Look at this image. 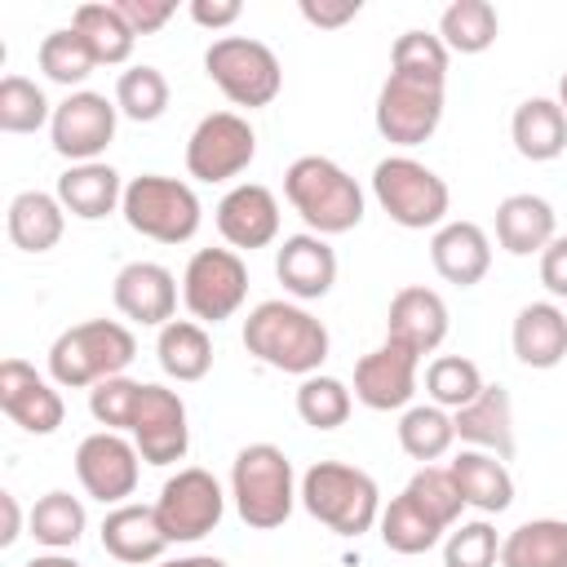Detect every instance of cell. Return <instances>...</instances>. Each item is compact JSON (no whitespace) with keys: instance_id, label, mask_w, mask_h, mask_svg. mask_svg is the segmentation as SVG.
I'll return each mask as SVG.
<instances>
[{"instance_id":"1","label":"cell","mask_w":567,"mask_h":567,"mask_svg":"<svg viewBox=\"0 0 567 567\" xmlns=\"http://www.w3.org/2000/svg\"><path fill=\"white\" fill-rule=\"evenodd\" d=\"M328 328L292 306V301H261L248 310L244 319V350L252 359H261L266 368H279V372H292V377H315L319 363L328 359Z\"/></svg>"},{"instance_id":"2","label":"cell","mask_w":567,"mask_h":567,"mask_svg":"<svg viewBox=\"0 0 567 567\" xmlns=\"http://www.w3.org/2000/svg\"><path fill=\"white\" fill-rule=\"evenodd\" d=\"M284 195L310 235H346L363 221V190L359 182L328 155H297L284 173Z\"/></svg>"},{"instance_id":"3","label":"cell","mask_w":567,"mask_h":567,"mask_svg":"<svg viewBox=\"0 0 567 567\" xmlns=\"http://www.w3.org/2000/svg\"><path fill=\"white\" fill-rule=\"evenodd\" d=\"M137 359V341L115 319H89L49 346V377L66 390H93L106 377H124V368Z\"/></svg>"},{"instance_id":"4","label":"cell","mask_w":567,"mask_h":567,"mask_svg":"<svg viewBox=\"0 0 567 567\" xmlns=\"http://www.w3.org/2000/svg\"><path fill=\"white\" fill-rule=\"evenodd\" d=\"M301 505L337 536H363L381 518V492L372 474L346 461H315L301 474Z\"/></svg>"},{"instance_id":"5","label":"cell","mask_w":567,"mask_h":567,"mask_svg":"<svg viewBox=\"0 0 567 567\" xmlns=\"http://www.w3.org/2000/svg\"><path fill=\"white\" fill-rule=\"evenodd\" d=\"M230 496H235V509L248 527H257V532L284 527L297 496H301L297 478H292V461L284 456V447H275V443L239 447V456L230 465Z\"/></svg>"},{"instance_id":"6","label":"cell","mask_w":567,"mask_h":567,"mask_svg":"<svg viewBox=\"0 0 567 567\" xmlns=\"http://www.w3.org/2000/svg\"><path fill=\"white\" fill-rule=\"evenodd\" d=\"M128 230H137L142 239L155 244H186L199 230V195L164 173H142L133 182H124V204H120Z\"/></svg>"},{"instance_id":"7","label":"cell","mask_w":567,"mask_h":567,"mask_svg":"<svg viewBox=\"0 0 567 567\" xmlns=\"http://www.w3.org/2000/svg\"><path fill=\"white\" fill-rule=\"evenodd\" d=\"M372 195L385 208V217L394 226H403V230L443 226L447 204H452L447 182L434 168H425L421 159H412V155H385L372 168Z\"/></svg>"},{"instance_id":"8","label":"cell","mask_w":567,"mask_h":567,"mask_svg":"<svg viewBox=\"0 0 567 567\" xmlns=\"http://www.w3.org/2000/svg\"><path fill=\"white\" fill-rule=\"evenodd\" d=\"M204 71L208 80L235 102V106H270L284 89V66L275 58L270 44L252 40V35H221L208 44L204 53Z\"/></svg>"},{"instance_id":"9","label":"cell","mask_w":567,"mask_h":567,"mask_svg":"<svg viewBox=\"0 0 567 567\" xmlns=\"http://www.w3.org/2000/svg\"><path fill=\"white\" fill-rule=\"evenodd\" d=\"M248 297V266L235 248H199L182 270V301L195 323L230 319Z\"/></svg>"},{"instance_id":"10","label":"cell","mask_w":567,"mask_h":567,"mask_svg":"<svg viewBox=\"0 0 567 567\" xmlns=\"http://www.w3.org/2000/svg\"><path fill=\"white\" fill-rule=\"evenodd\" d=\"M377 133L394 146H421L434 137L439 120H443V84L434 80H416V75H394L381 84L377 93Z\"/></svg>"},{"instance_id":"11","label":"cell","mask_w":567,"mask_h":567,"mask_svg":"<svg viewBox=\"0 0 567 567\" xmlns=\"http://www.w3.org/2000/svg\"><path fill=\"white\" fill-rule=\"evenodd\" d=\"M155 514H159V527L164 536L177 545H190L199 536H208L221 514H226V496H221V483L199 470V465H186L177 470L164 487H159V501H155Z\"/></svg>"},{"instance_id":"12","label":"cell","mask_w":567,"mask_h":567,"mask_svg":"<svg viewBox=\"0 0 567 567\" xmlns=\"http://www.w3.org/2000/svg\"><path fill=\"white\" fill-rule=\"evenodd\" d=\"M257 155V133L235 111H213L195 124L186 142V173L195 182H230L239 177Z\"/></svg>"},{"instance_id":"13","label":"cell","mask_w":567,"mask_h":567,"mask_svg":"<svg viewBox=\"0 0 567 567\" xmlns=\"http://www.w3.org/2000/svg\"><path fill=\"white\" fill-rule=\"evenodd\" d=\"M115 120H120V106L106 93L75 89L53 106V120H49L53 151L71 164H93L115 142Z\"/></svg>"},{"instance_id":"14","label":"cell","mask_w":567,"mask_h":567,"mask_svg":"<svg viewBox=\"0 0 567 567\" xmlns=\"http://www.w3.org/2000/svg\"><path fill=\"white\" fill-rule=\"evenodd\" d=\"M137 474H142V452L133 447V439H124L115 430H97V434L80 439L75 478L93 501L124 505L137 492Z\"/></svg>"},{"instance_id":"15","label":"cell","mask_w":567,"mask_h":567,"mask_svg":"<svg viewBox=\"0 0 567 567\" xmlns=\"http://www.w3.org/2000/svg\"><path fill=\"white\" fill-rule=\"evenodd\" d=\"M128 439H133V447L142 452L146 465H173V461H182L186 447H190V425H186L182 394L168 390V385H146L142 381Z\"/></svg>"},{"instance_id":"16","label":"cell","mask_w":567,"mask_h":567,"mask_svg":"<svg viewBox=\"0 0 567 567\" xmlns=\"http://www.w3.org/2000/svg\"><path fill=\"white\" fill-rule=\"evenodd\" d=\"M0 408L27 434H53L66 416L53 381H44L27 359H13V354L0 363Z\"/></svg>"},{"instance_id":"17","label":"cell","mask_w":567,"mask_h":567,"mask_svg":"<svg viewBox=\"0 0 567 567\" xmlns=\"http://www.w3.org/2000/svg\"><path fill=\"white\" fill-rule=\"evenodd\" d=\"M416 354L385 341L354 363V399L372 412H399L416 394Z\"/></svg>"},{"instance_id":"18","label":"cell","mask_w":567,"mask_h":567,"mask_svg":"<svg viewBox=\"0 0 567 567\" xmlns=\"http://www.w3.org/2000/svg\"><path fill=\"white\" fill-rule=\"evenodd\" d=\"M217 230L230 248H266L279 235V199L261 182H239L217 204Z\"/></svg>"},{"instance_id":"19","label":"cell","mask_w":567,"mask_h":567,"mask_svg":"<svg viewBox=\"0 0 567 567\" xmlns=\"http://www.w3.org/2000/svg\"><path fill=\"white\" fill-rule=\"evenodd\" d=\"M443 337H447V301L425 284L399 288L390 301V315H385V341H394L421 359V354L439 350Z\"/></svg>"},{"instance_id":"20","label":"cell","mask_w":567,"mask_h":567,"mask_svg":"<svg viewBox=\"0 0 567 567\" xmlns=\"http://www.w3.org/2000/svg\"><path fill=\"white\" fill-rule=\"evenodd\" d=\"M111 297H115V310L124 319L146 323V328H164V323H173V310H177V279L159 261H128L115 275Z\"/></svg>"},{"instance_id":"21","label":"cell","mask_w":567,"mask_h":567,"mask_svg":"<svg viewBox=\"0 0 567 567\" xmlns=\"http://www.w3.org/2000/svg\"><path fill=\"white\" fill-rule=\"evenodd\" d=\"M275 275L284 284V292L301 297V301H319L332 292L337 284V252L328 248L323 235H288L275 252Z\"/></svg>"},{"instance_id":"22","label":"cell","mask_w":567,"mask_h":567,"mask_svg":"<svg viewBox=\"0 0 567 567\" xmlns=\"http://www.w3.org/2000/svg\"><path fill=\"white\" fill-rule=\"evenodd\" d=\"M430 261L447 284L474 288L492 270V239L478 221H443L430 239Z\"/></svg>"},{"instance_id":"23","label":"cell","mask_w":567,"mask_h":567,"mask_svg":"<svg viewBox=\"0 0 567 567\" xmlns=\"http://www.w3.org/2000/svg\"><path fill=\"white\" fill-rule=\"evenodd\" d=\"M168 545H173V540L164 536L155 505H133V501H124V505H115V509L102 518V549H106L111 558H120V563H133V567L159 563V554H164Z\"/></svg>"},{"instance_id":"24","label":"cell","mask_w":567,"mask_h":567,"mask_svg":"<svg viewBox=\"0 0 567 567\" xmlns=\"http://www.w3.org/2000/svg\"><path fill=\"white\" fill-rule=\"evenodd\" d=\"M452 425H456L461 443H470L478 452H492L501 461L514 456V403H509L505 385H483V394L474 403L452 412Z\"/></svg>"},{"instance_id":"25","label":"cell","mask_w":567,"mask_h":567,"mask_svg":"<svg viewBox=\"0 0 567 567\" xmlns=\"http://www.w3.org/2000/svg\"><path fill=\"white\" fill-rule=\"evenodd\" d=\"M58 204L80 217V221H102L106 213H115L124 204V182L111 164L93 159V164H71L58 177Z\"/></svg>"},{"instance_id":"26","label":"cell","mask_w":567,"mask_h":567,"mask_svg":"<svg viewBox=\"0 0 567 567\" xmlns=\"http://www.w3.org/2000/svg\"><path fill=\"white\" fill-rule=\"evenodd\" d=\"M514 354L527 368H558L567 359V315L554 301H532L514 315Z\"/></svg>"},{"instance_id":"27","label":"cell","mask_w":567,"mask_h":567,"mask_svg":"<svg viewBox=\"0 0 567 567\" xmlns=\"http://www.w3.org/2000/svg\"><path fill=\"white\" fill-rule=\"evenodd\" d=\"M554 208L549 199L540 195H505L496 204V239L505 252L514 257H532V252H545L554 244Z\"/></svg>"},{"instance_id":"28","label":"cell","mask_w":567,"mask_h":567,"mask_svg":"<svg viewBox=\"0 0 567 567\" xmlns=\"http://www.w3.org/2000/svg\"><path fill=\"white\" fill-rule=\"evenodd\" d=\"M447 470H452L465 505H474L483 514H501V509L514 505V478H509V470H505L501 456L478 452V447H465V452L452 456Z\"/></svg>"},{"instance_id":"29","label":"cell","mask_w":567,"mask_h":567,"mask_svg":"<svg viewBox=\"0 0 567 567\" xmlns=\"http://www.w3.org/2000/svg\"><path fill=\"white\" fill-rule=\"evenodd\" d=\"M509 133H514V151L523 159H532V164L558 159L567 151V111L554 97H527L514 111Z\"/></svg>"},{"instance_id":"30","label":"cell","mask_w":567,"mask_h":567,"mask_svg":"<svg viewBox=\"0 0 567 567\" xmlns=\"http://www.w3.org/2000/svg\"><path fill=\"white\" fill-rule=\"evenodd\" d=\"M9 239L13 248L22 252H49L62 230H66V208L58 204V195H44V190H22L9 199Z\"/></svg>"},{"instance_id":"31","label":"cell","mask_w":567,"mask_h":567,"mask_svg":"<svg viewBox=\"0 0 567 567\" xmlns=\"http://www.w3.org/2000/svg\"><path fill=\"white\" fill-rule=\"evenodd\" d=\"M71 27L84 35V44L93 49L97 66H120V62L133 58L137 35H133V27L120 18L115 4H106V0H89V4H80V9L71 13Z\"/></svg>"},{"instance_id":"32","label":"cell","mask_w":567,"mask_h":567,"mask_svg":"<svg viewBox=\"0 0 567 567\" xmlns=\"http://www.w3.org/2000/svg\"><path fill=\"white\" fill-rule=\"evenodd\" d=\"M155 354H159V368L173 381H204L208 368H213V341H208L204 323H195V319L164 323L159 341H155Z\"/></svg>"},{"instance_id":"33","label":"cell","mask_w":567,"mask_h":567,"mask_svg":"<svg viewBox=\"0 0 567 567\" xmlns=\"http://www.w3.org/2000/svg\"><path fill=\"white\" fill-rule=\"evenodd\" d=\"M501 567H567V523L532 518L501 540Z\"/></svg>"},{"instance_id":"34","label":"cell","mask_w":567,"mask_h":567,"mask_svg":"<svg viewBox=\"0 0 567 567\" xmlns=\"http://www.w3.org/2000/svg\"><path fill=\"white\" fill-rule=\"evenodd\" d=\"M456 443V425H452V412L439 408V403H416V408H403L399 416V447L421 461V465H434L439 456H447Z\"/></svg>"},{"instance_id":"35","label":"cell","mask_w":567,"mask_h":567,"mask_svg":"<svg viewBox=\"0 0 567 567\" xmlns=\"http://www.w3.org/2000/svg\"><path fill=\"white\" fill-rule=\"evenodd\" d=\"M377 527H381L385 549H394V554H425V549H434L439 536L447 532V527H443L434 514H425L408 492H399V496L381 509Z\"/></svg>"},{"instance_id":"36","label":"cell","mask_w":567,"mask_h":567,"mask_svg":"<svg viewBox=\"0 0 567 567\" xmlns=\"http://www.w3.org/2000/svg\"><path fill=\"white\" fill-rule=\"evenodd\" d=\"M501 35V18L487 0H452L439 18V40L447 53H487Z\"/></svg>"},{"instance_id":"37","label":"cell","mask_w":567,"mask_h":567,"mask_svg":"<svg viewBox=\"0 0 567 567\" xmlns=\"http://www.w3.org/2000/svg\"><path fill=\"white\" fill-rule=\"evenodd\" d=\"M27 523H31V536L44 549H71L84 536V505L71 492H44L31 505Z\"/></svg>"},{"instance_id":"38","label":"cell","mask_w":567,"mask_h":567,"mask_svg":"<svg viewBox=\"0 0 567 567\" xmlns=\"http://www.w3.org/2000/svg\"><path fill=\"white\" fill-rule=\"evenodd\" d=\"M35 62H40V71H44L53 84H66V89H71V84H84V80L93 75V66H97L93 49L84 44V35H80L75 27L49 31V35L40 40Z\"/></svg>"},{"instance_id":"39","label":"cell","mask_w":567,"mask_h":567,"mask_svg":"<svg viewBox=\"0 0 567 567\" xmlns=\"http://www.w3.org/2000/svg\"><path fill=\"white\" fill-rule=\"evenodd\" d=\"M483 372H478V363L474 359H465V354H439L430 368H425V390H430V399L439 403V408H452V412H461L465 403H474L478 394H483Z\"/></svg>"},{"instance_id":"40","label":"cell","mask_w":567,"mask_h":567,"mask_svg":"<svg viewBox=\"0 0 567 567\" xmlns=\"http://www.w3.org/2000/svg\"><path fill=\"white\" fill-rule=\"evenodd\" d=\"M115 106L120 115L137 120V124H151L168 111V80L159 66H128L120 80H115Z\"/></svg>"},{"instance_id":"41","label":"cell","mask_w":567,"mask_h":567,"mask_svg":"<svg viewBox=\"0 0 567 567\" xmlns=\"http://www.w3.org/2000/svg\"><path fill=\"white\" fill-rule=\"evenodd\" d=\"M350 408H354V399H350L346 381L323 377V372L301 377V385H297V416H301L306 425H315V430H337V425L350 421Z\"/></svg>"},{"instance_id":"42","label":"cell","mask_w":567,"mask_h":567,"mask_svg":"<svg viewBox=\"0 0 567 567\" xmlns=\"http://www.w3.org/2000/svg\"><path fill=\"white\" fill-rule=\"evenodd\" d=\"M447 44L430 31H403L390 49V71L394 75H416V80H434L447 84Z\"/></svg>"},{"instance_id":"43","label":"cell","mask_w":567,"mask_h":567,"mask_svg":"<svg viewBox=\"0 0 567 567\" xmlns=\"http://www.w3.org/2000/svg\"><path fill=\"white\" fill-rule=\"evenodd\" d=\"M49 120H53V111H49V97L35 80H27V75L0 80V128L4 133H35Z\"/></svg>"},{"instance_id":"44","label":"cell","mask_w":567,"mask_h":567,"mask_svg":"<svg viewBox=\"0 0 567 567\" xmlns=\"http://www.w3.org/2000/svg\"><path fill=\"white\" fill-rule=\"evenodd\" d=\"M403 492H408L425 514H434L443 527H456V518H461V509H465L461 487H456V478H452L447 465H421V470L408 478Z\"/></svg>"},{"instance_id":"45","label":"cell","mask_w":567,"mask_h":567,"mask_svg":"<svg viewBox=\"0 0 567 567\" xmlns=\"http://www.w3.org/2000/svg\"><path fill=\"white\" fill-rule=\"evenodd\" d=\"M496 558H501V540L496 527L483 518L452 527L443 540V567H496Z\"/></svg>"},{"instance_id":"46","label":"cell","mask_w":567,"mask_h":567,"mask_svg":"<svg viewBox=\"0 0 567 567\" xmlns=\"http://www.w3.org/2000/svg\"><path fill=\"white\" fill-rule=\"evenodd\" d=\"M137 394H142V381H128V377H106L89 390V412L102 430H128L133 425V412H137Z\"/></svg>"},{"instance_id":"47","label":"cell","mask_w":567,"mask_h":567,"mask_svg":"<svg viewBox=\"0 0 567 567\" xmlns=\"http://www.w3.org/2000/svg\"><path fill=\"white\" fill-rule=\"evenodd\" d=\"M115 9H120V18L133 27V35H151V31H159V27L177 13L173 0H115Z\"/></svg>"},{"instance_id":"48","label":"cell","mask_w":567,"mask_h":567,"mask_svg":"<svg viewBox=\"0 0 567 567\" xmlns=\"http://www.w3.org/2000/svg\"><path fill=\"white\" fill-rule=\"evenodd\" d=\"M359 9H363L359 0H337V4H328V0H319V4L315 0H301V18L310 27H328V31L332 27H346L350 18H359Z\"/></svg>"},{"instance_id":"49","label":"cell","mask_w":567,"mask_h":567,"mask_svg":"<svg viewBox=\"0 0 567 567\" xmlns=\"http://www.w3.org/2000/svg\"><path fill=\"white\" fill-rule=\"evenodd\" d=\"M540 284L554 297H567V235H554V244L540 252Z\"/></svg>"},{"instance_id":"50","label":"cell","mask_w":567,"mask_h":567,"mask_svg":"<svg viewBox=\"0 0 567 567\" xmlns=\"http://www.w3.org/2000/svg\"><path fill=\"white\" fill-rule=\"evenodd\" d=\"M239 13H244L239 0H190V18L208 31H221V27L239 22Z\"/></svg>"},{"instance_id":"51","label":"cell","mask_w":567,"mask_h":567,"mask_svg":"<svg viewBox=\"0 0 567 567\" xmlns=\"http://www.w3.org/2000/svg\"><path fill=\"white\" fill-rule=\"evenodd\" d=\"M0 514H4V523H0V549H9L22 536V509H18V496L13 492H0Z\"/></svg>"},{"instance_id":"52","label":"cell","mask_w":567,"mask_h":567,"mask_svg":"<svg viewBox=\"0 0 567 567\" xmlns=\"http://www.w3.org/2000/svg\"><path fill=\"white\" fill-rule=\"evenodd\" d=\"M22 567H80L71 554H62V549H53V554H35V558H27Z\"/></svg>"},{"instance_id":"53","label":"cell","mask_w":567,"mask_h":567,"mask_svg":"<svg viewBox=\"0 0 567 567\" xmlns=\"http://www.w3.org/2000/svg\"><path fill=\"white\" fill-rule=\"evenodd\" d=\"M155 567H226V563L213 558V554H190V558H168V563H155Z\"/></svg>"},{"instance_id":"54","label":"cell","mask_w":567,"mask_h":567,"mask_svg":"<svg viewBox=\"0 0 567 567\" xmlns=\"http://www.w3.org/2000/svg\"><path fill=\"white\" fill-rule=\"evenodd\" d=\"M558 106L567 111V71H563V80H558Z\"/></svg>"}]
</instances>
